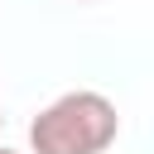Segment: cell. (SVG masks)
<instances>
[{
  "mask_svg": "<svg viewBox=\"0 0 154 154\" xmlns=\"http://www.w3.org/2000/svg\"><path fill=\"white\" fill-rule=\"evenodd\" d=\"M120 135L116 101L106 91L77 87L48 101L29 120V149L34 154H106Z\"/></svg>",
  "mask_w": 154,
  "mask_h": 154,
  "instance_id": "cell-1",
  "label": "cell"
},
{
  "mask_svg": "<svg viewBox=\"0 0 154 154\" xmlns=\"http://www.w3.org/2000/svg\"><path fill=\"white\" fill-rule=\"evenodd\" d=\"M0 125H5V116H0Z\"/></svg>",
  "mask_w": 154,
  "mask_h": 154,
  "instance_id": "cell-4",
  "label": "cell"
},
{
  "mask_svg": "<svg viewBox=\"0 0 154 154\" xmlns=\"http://www.w3.org/2000/svg\"><path fill=\"white\" fill-rule=\"evenodd\" d=\"M77 5H91V0H77Z\"/></svg>",
  "mask_w": 154,
  "mask_h": 154,
  "instance_id": "cell-3",
  "label": "cell"
},
{
  "mask_svg": "<svg viewBox=\"0 0 154 154\" xmlns=\"http://www.w3.org/2000/svg\"><path fill=\"white\" fill-rule=\"evenodd\" d=\"M0 154H14V149H5V144H0Z\"/></svg>",
  "mask_w": 154,
  "mask_h": 154,
  "instance_id": "cell-2",
  "label": "cell"
}]
</instances>
